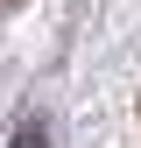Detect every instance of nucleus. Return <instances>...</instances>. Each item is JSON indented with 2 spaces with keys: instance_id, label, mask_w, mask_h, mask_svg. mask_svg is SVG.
Masks as SVG:
<instances>
[{
  "instance_id": "1",
  "label": "nucleus",
  "mask_w": 141,
  "mask_h": 148,
  "mask_svg": "<svg viewBox=\"0 0 141 148\" xmlns=\"http://www.w3.org/2000/svg\"><path fill=\"white\" fill-rule=\"evenodd\" d=\"M7 148H49L42 120H35V113H21V127H14V141H7Z\"/></svg>"
}]
</instances>
